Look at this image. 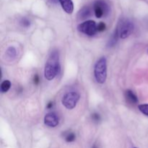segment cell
Wrapping results in <instances>:
<instances>
[{
	"label": "cell",
	"instance_id": "6",
	"mask_svg": "<svg viewBox=\"0 0 148 148\" xmlns=\"http://www.w3.org/2000/svg\"><path fill=\"white\" fill-rule=\"evenodd\" d=\"M95 15L97 18H101L103 16L106 15L108 13V6L106 2L103 1H97L94 4L93 7Z\"/></svg>",
	"mask_w": 148,
	"mask_h": 148
},
{
	"label": "cell",
	"instance_id": "1",
	"mask_svg": "<svg viewBox=\"0 0 148 148\" xmlns=\"http://www.w3.org/2000/svg\"><path fill=\"white\" fill-rule=\"evenodd\" d=\"M59 55L57 51L51 53L44 67V76L47 80L51 81L54 79L60 72Z\"/></svg>",
	"mask_w": 148,
	"mask_h": 148
},
{
	"label": "cell",
	"instance_id": "19",
	"mask_svg": "<svg viewBox=\"0 0 148 148\" xmlns=\"http://www.w3.org/2000/svg\"><path fill=\"white\" fill-rule=\"evenodd\" d=\"M33 82L35 85H38L40 82V79H39V76L38 75H35L34 78H33Z\"/></svg>",
	"mask_w": 148,
	"mask_h": 148
},
{
	"label": "cell",
	"instance_id": "22",
	"mask_svg": "<svg viewBox=\"0 0 148 148\" xmlns=\"http://www.w3.org/2000/svg\"><path fill=\"white\" fill-rule=\"evenodd\" d=\"M134 148H137V147H134Z\"/></svg>",
	"mask_w": 148,
	"mask_h": 148
},
{
	"label": "cell",
	"instance_id": "18",
	"mask_svg": "<svg viewBox=\"0 0 148 148\" xmlns=\"http://www.w3.org/2000/svg\"><path fill=\"white\" fill-rule=\"evenodd\" d=\"M92 119L95 122H98L101 120V116L98 114H92Z\"/></svg>",
	"mask_w": 148,
	"mask_h": 148
},
{
	"label": "cell",
	"instance_id": "2",
	"mask_svg": "<svg viewBox=\"0 0 148 148\" xmlns=\"http://www.w3.org/2000/svg\"><path fill=\"white\" fill-rule=\"evenodd\" d=\"M94 76L98 84H103L107 78V60L105 56L100 58L94 66Z\"/></svg>",
	"mask_w": 148,
	"mask_h": 148
},
{
	"label": "cell",
	"instance_id": "7",
	"mask_svg": "<svg viewBox=\"0 0 148 148\" xmlns=\"http://www.w3.org/2000/svg\"><path fill=\"white\" fill-rule=\"evenodd\" d=\"M44 124L47 127L54 128L59 124V118L54 112H50L44 116Z\"/></svg>",
	"mask_w": 148,
	"mask_h": 148
},
{
	"label": "cell",
	"instance_id": "21",
	"mask_svg": "<svg viewBox=\"0 0 148 148\" xmlns=\"http://www.w3.org/2000/svg\"><path fill=\"white\" fill-rule=\"evenodd\" d=\"M92 148H98V147H97V145H92Z\"/></svg>",
	"mask_w": 148,
	"mask_h": 148
},
{
	"label": "cell",
	"instance_id": "15",
	"mask_svg": "<svg viewBox=\"0 0 148 148\" xmlns=\"http://www.w3.org/2000/svg\"><path fill=\"white\" fill-rule=\"evenodd\" d=\"M139 110L143 113L144 115L148 116V104H141V105H139L138 106Z\"/></svg>",
	"mask_w": 148,
	"mask_h": 148
},
{
	"label": "cell",
	"instance_id": "20",
	"mask_svg": "<svg viewBox=\"0 0 148 148\" xmlns=\"http://www.w3.org/2000/svg\"><path fill=\"white\" fill-rule=\"evenodd\" d=\"M53 102H52V101H50V102L47 104V106H46V108H47L48 109H51V108H53Z\"/></svg>",
	"mask_w": 148,
	"mask_h": 148
},
{
	"label": "cell",
	"instance_id": "12",
	"mask_svg": "<svg viewBox=\"0 0 148 148\" xmlns=\"http://www.w3.org/2000/svg\"><path fill=\"white\" fill-rule=\"evenodd\" d=\"M10 87H11V82L8 79H6L4 80L1 84V86H0V90H1V92L2 93L4 92H7V91L10 90Z\"/></svg>",
	"mask_w": 148,
	"mask_h": 148
},
{
	"label": "cell",
	"instance_id": "8",
	"mask_svg": "<svg viewBox=\"0 0 148 148\" xmlns=\"http://www.w3.org/2000/svg\"><path fill=\"white\" fill-rule=\"evenodd\" d=\"M63 10L68 14H72L74 10V4L72 0H59Z\"/></svg>",
	"mask_w": 148,
	"mask_h": 148
},
{
	"label": "cell",
	"instance_id": "9",
	"mask_svg": "<svg viewBox=\"0 0 148 148\" xmlns=\"http://www.w3.org/2000/svg\"><path fill=\"white\" fill-rule=\"evenodd\" d=\"M91 14H92L91 9L89 7H84L78 12V17L80 20H84V19L90 17Z\"/></svg>",
	"mask_w": 148,
	"mask_h": 148
},
{
	"label": "cell",
	"instance_id": "4",
	"mask_svg": "<svg viewBox=\"0 0 148 148\" xmlns=\"http://www.w3.org/2000/svg\"><path fill=\"white\" fill-rule=\"evenodd\" d=\"M134 24L130 20H121L116 28L120 38L125 39L128 38L134 31Z\"/></svg>",
	"mask_w": 148,
	"mask_h": 148
},
{
	"label": "cell",
	"instance_id": "14",
	"mask_svg": "<svg viewBox=\"0 0 148 148\" xmlns=\"http://www.w3.org/2000/svg\"><path fill=\"white\" fill-rule=\"evenodd\" d=\"M64 138L67 143H72V142L75 140L76 136H75V134L73 132H68L65 134Z\"/></svg>",
	"mask_w": 148,
	"mask_h": 148
},
{
	"label": "cell",
	"instance_id": "3",
	"mask_svg": "<svg viewBox=\"0 0 148 148\" xmlns=\"http://www.w3.org/2000/svg\"><path fill=\"white\" fill-rule=\"evenodd\" d=\"M80 95L78 92L72 91L65 94L62 99V103L64 106L69 110H72L76 107Z\"/></svg>",
	"mask_w": 148,
	"mask_h": 148
},
{
	"label": "cell",
	"instance_id": "11",
	"mask_svg": "<svg viewBox=\"0 0 148 148\" xmlns=\"http://www.w3.org/2000/svg\"><path fill=\"white\" fill-rule=\"evenodd\" d=\"M119 38V33L117 31V30L116 29L115 31L114 32V33L112 34V36L110 38L109 40L108 41V43H107V47L111 48L113 46H115L116 44L117 41H118V39Z\"/></svg>",
	"mask_w": 148,
	"mask_h": 148
},
{
	"label": "cell",
	"instance_id": "10",
	"mask_svg": "<svg viewBox=\"0 0 148 148\" xmlns=\"http://www.w3.org/2000/svg\"><path fill=\"white\" fill-rule=\"evenodd\" d=\"M125 96L127 101L132 104H136L138 103V98L137 95L130 90H127L125 92Z\"/></svg>",
	"mask_w": 148,
	"mask_h": 148
},
{
	"label": "cell",
	"instance_id": "13",
	"mask_svg": "<svg viewBox=\"0 0 148 148\" xmlns=\"http://www.w3.org/2000/svg\"><path fill=\"white\" fill-rule=\"evenodd\" d=\"M6 53L10 58H15L17 56V49L14 46H10L6 51Z\"/></svg>",
	"mask_w": 148,
	"mask_h": 148
},
{
	"label": "cell",
	"instance_id": "17",
	"mask_svg": "<svg viewBox=\"0 0 148 148\" xmlns=\"http://www.w3.org/2000/svg\"><path fill=\"white\" fill-rule=\"evenodd\" d=\"M21 24L23 27H28L29 26H30V21L27 20V19L23 18V19H22V20H21Z\"/></svg>",
	"mask_w": 148,
	"mask_h": 148
},
{
	"label": "cell",
	"instance_id": "16",
	"mask_svg": "<svg viewBox=\"0 0 148 148\" xmlns=\"http://www.w3.org/2000/svg\"><path fill=\"white\" fill-rule=\"evenodd\" d=\"M106 24L103 22H101L98 25V32H103L106 30Z\"/></svg>",
	"mask_w": 148,
	"mask_h": 148
},
{
	"label": "cell",
	"instance_id": "5",
	"mask_svg": "<svg viewBox=\"0 0 148 148\" xmlns=\"http://www.w3.org/2000/svg\"><path fill=\"white\" fill-rule=\"evenodd\" d=\"M77 30L87 36H92L98 32V25L93 20H87L78 25Z\"/></svg>",
	"mask_w": 148,
	"mask_h": 148
}]
</instances>
